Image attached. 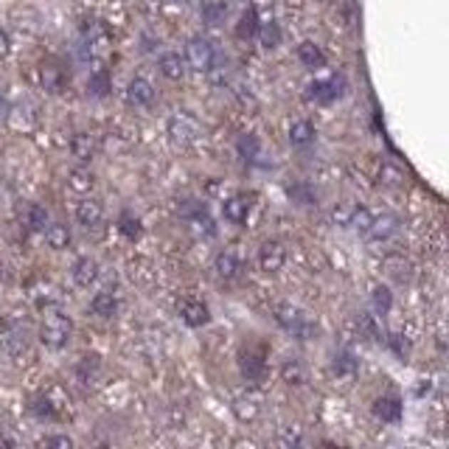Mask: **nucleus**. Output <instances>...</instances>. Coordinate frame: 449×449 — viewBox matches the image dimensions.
I'll use <instances>...</instances> for the list:
<instances>
[{"instance_id":"nucleus-1","label":"nucleus","mask_w":449,"mask_h":449,"mask_svg":"<svg viewBox=\"0 0 449 449\" xmlns=\"http://www.w3.org/2000/svg\"><path fill=\"white\" fill-rule=\"evenodd\" d=\"M269 359V346L267 343H244L242 349H239V371H242V376H244V382H250V385H262L264 379H267V365Z\"/></svg>"},{"instance_id":"nucleus-2","label":"nucleus","mask_w":449,"mask_h":449,"mask_svg":"<svg viewBox=\"0 0 449 449\" xmlns=\"http://www.w3.org/2000/svg\"><path fill=\"white\" fill-rule=\"evenodd\" d=\"M71 334H73V323H71L68 314H62L59 309L45 312L43 323H40V343H43L45 349H51V351L65 349L68 340H71Z\"/></svg>"},{"instance_id":"nucleus-3","label":"nucleus","mask_w":449,"mask_h":449,"mask_svg":"<svg viewBox=\"0 0 449 449\" xmlns=\"http://www.w3.org/2000/svg\"><path fill=\"white\" fill-rule=\"evenodd\" d=\"M275 323H278L287 334H292L295 340H309L314 331H317L312 317L304 312L301 306H292V304H278V306H275Z\"/></svg>"},{"instance_id":"nucleus-4","label":"nucleus","mask_w":449,"mask_h":449,"mask_svg":"<svg viewBox=\"0 0 449 449\" xmlns=\"http://www.w3.org/2000/svg\"><path fill=\"white\" fill-rule=\"evenodd\" d=\"M185 65L197 73H211L217 68V45L208 37H191L185 45Z\"/></svg>"},{"instance_id":"nucleus-5","label":"nucleus","mask_w":449,"mask_h":449,"mask_svg":"<svg viewBox=\"0 0 449 449\" xmlns=\"http://www.w3.org/2000/svg\"><path fill=\"white\" fill-rule=\"evenodd\" d=\"M169 138L180 143V146H185V143H191L197 135H200V124H197V118L191 115V113H185V110H177L172 118H169Z\"/></svg>"},{"instance_id":"nucleus-6","label":"nucleus","mask_w":449,"mask_h":449,"mask_svg":"<svg viewBox=\"0 0 449 449\" xmlns=\"http://www.w3.org/2000/svg\"><path fill=\"white\" fill-rule=\"evenodd\" d=\"M346 90V79L343 76H329V79H320V82H312L306 88V98L309 101H317V104H331L343 96Z\"/></svg>"},{"instance_id":"nucleus-7","label":"nucleus","mask_w":449,"mask_h":449,"mask_svg":"<svg viewBox=\"0 0 449 449\" xmlns=\"http://www.w3.org/2000/svg\"><path fill=\"white\" fill-rule=\"evenodd\" d=\"M253 200L256 194H233L222 202V217L230 224H244L250 220V211H253Z\"/></svg>"},{"instance_id":"nucleus-8","label":"nucleus","mask_w":449,"mask_h":449,"mask_svg":"<svg viewBox=\"0 0 449 449\" xmlns=\"http://www.w3.org/2000/svg\"><path fill=\"white\" fill-rule=\"evenodd\" d=\"M284 264H287V247L278 239H267L259 247V267H262V272L275 275L278 269H284Z\"/></svg>"},{"instance_id":"nucleus-9","label":"nucleus","mask_w":449,"mask_h":449,"mask_svg":"<svg viewBox=\"0 0 449 449\" xmlns=\"http://www.w3.org/2000/svg\"><path fill=\"white\" fill-rule=\"evenodd\" d=\"M182 220L191 224L197 233H205V236H214V233H217V224L211 220L208 208H205L202 202H197V200H188V202L182 205Z\"/></svg>"},{"instance_id":"nucleus-10","label":"nucleus","mask_w":449,"mask_h":449,"mask_svg":"<svg viewBox=\"0 0 449 449\" xmlns=\"http://www.w3.org/2000/svg\"><path fill=\"white\" fill-rule=\"evenodd\" d=\"M180 317H182L185 326H191V329H202V326L211 323V309H208L202 301L188 298V301L180 304Z\"/></svg>"},{"instance_id":"nucleus-11","label":"nucleus","mask_w":449,"mask_h":449,"mask_svg":"<svg viewBox=\"0 0 449 449\" xmlns=\"http://www.w3.org/2000/svg\"><path fill=\"white\" fill-rule=\"evenodd\" d=\"M399 230V220L393 217V214H382V217H373L371 224H368V230L362 233L368 242H388L393 233Z\"/></svg>"},{"instance_id":"nucleus-12","label":"nucleus","mask_w":449,"mask_h":449,"mask_svg":"<svg viewBox=\"0 0 449 449\" xmlns=\"http://www.w3.org/2000/svg\"><path fill=\"white\" fill-rule=\"evenodd\" d=\"M76 222L88 230H96L98 224L104 222V205L93 197H85L79 205H76Z\"/></svg>"},{"instance_id":"nucleus-13","label":"nucleus","mask_w":449,"mask_h":449,"mask_svg":"<svg viewBox=\"0 0 449 449\" xmlns=\"http://www.w3.org/2000/svg\"><path fill=\"white\" fill-rule=\"evenodd\" d=\"M98 152V140L93 133H76L71 138V155L79 160V163H90Z\"/></svg>"},{"instance_id":"nucleus-14","label":"nucleus","mask_w":449,"mask_h":449,"mask_svg":"<svg viewBox=\"0 0 449 449\" xmlns=\"http://www.w3.org/2000/svg\"><path fill=\"white\" fill-rule=\"evenodd\" d=\"M127 101L135 104V107H149V104L155 101V88H152V82L143 79V76H135L133 82L127 85Z\"/></svg>"},{"instance_id":"nucleus-15","label":"nucleus","mask_w":449,"mask_h":449,"mask_svg":"<svg viewBox=\"0 0 449 449\" xmlns=\"http://www.w3.org/2000/svg\"><path fill=\"white\" fill-rule=\"evenodd\" d=\"M71 275H73V284H76V287L88 289L90 284H96V278H98V262L90 259V256H82V259L73 262Z\"/></svg>"},{"instance_id":"nucleus-16","label":"nucleus","mask_w":449,"mask_h":449,"mask_svg":"<svg viewBox=\"0 0 449 449\" xmlns=\"http://www.w3.org/2000/svg\"><path fill=\"white\" fill-rule=\"evenodd\" d=\"M373 416L385 424H396L402 421V399L399 396H382L373 402Z\"/></svg>"},{"instance_id":"nucleus-17","label":"nucleus","mask_w":449,"mask_h":449,"mask_svg":"<svg viewBox=\"0 0 449 449\" xmlns=\"http://www.w3.org/2000/svg\"><path fill=\"white\" fill-rule=\"evenodd\" d=\"M298 59H301V65L306 68V71H320V68H326V53H323V48L312 40H304V43L298 45Z\"/></svg>"},{"instance_id":"nucleus-18","label":"nucleus","mask_w":449,"mask_h":449,"mask_svg":"<svg viewBox=\"0 0 449 449\" xmlns=\"http://www.w3.org/2000/svg\"><path fill=\"white\" fill-rule=\"evenodd\" d=\"M314 138H317V130H314L312 121H306V118L292 121V127H289V143H292L295 149H306V146H312Z\"/></svg>"},{"instance_id":"nucleus-19","label":"nucleus","mask_w":449,"mask_h":449,"mask_svg":"<svg viewBox=\"0 0 449 449\" xmlns=\"http://www.w3.org/2000/svg\"><path fill=\"white\" fill-rule=\"evenodd\" d=\"M158 68H160V73L166 76V79H172V82H180L182 76H185V59L175 53V51H166V53H160V59H158Z\"/></svg>"},{"instance_id":"nucleus-20","label":"nucleus","mask_w":449,"mask_h":449,"mask_svg":"<svg viewBox=\"0 0 449 449\" xmlns=\"http://www.w3.org/2000/svg\"><path fill=\"white\" fill-rule=\"evenodd\" d=\"M90 309H93V314H98V317H115V312H118V295L113 289H101V292L93 295Z\"/></svg>"},{"instance_id":"nucleus-21","label":"nucleus","mask_w":449,"mask_h":449,"mask_svg":"<svg viewBox=\"0 0 449 449\" xmlns=\"http://www.w3.org/2000/svg\"><path fill=\"white\" fill-rule=\"evenodd\" d=\"M259 9L256 6H247L244 11H242V17H239V23H236V37L239 40H253L256 34H259Z\"/></svg>"},{"instance_id":"nucleus-22","label":"nucleus","mask_w":449,"mask_h":449,"mask_svg":"<svg viewBox=\"0 0 449 449\" xmlns=\"http://www.w3.org/2000/svg\"><path fill=\"white\" fill-rule=\"evenodd\" d=\"M227 11H230L227 0H205V3L200 6V17H202L205 26H222Z\"/></svg>"},{"instance_id":"nucleus-23","label":"nucleus","mask_w":449,"mask_h":449,"mask_svg":"<svg viewBox=\"0 0 449 449\" xmlns=\"http://www.w3.org/2000/svg\"><path fill=\"white\" fill-rule=\"evenodd\" d=\"M43 233L51 250H68V247H71V230H68V224L48 222Z\"/></svg>"},{"instance_id":"nucleus-24","label":"nucleus","mask_w":449,"mask_h":449,"mask_svg":"<svg viewBox=\"0 0 449 449\" xmlns=\"http://www.w3.org/2000/svg\"><path fill=\"white\" fill-rule=\"evenodd\" d=\"M236 155L244 160V163H253L259 155H262V140H259V135L253 133H244L236 138Z\"/></svg>"},{"instance_id":"nucleus-25","label":"nucleus","mask_w":449,"mask_h":449,"mask_svg":"<svg viewBox=\"0 0 449 449\" xmlns=\"http://www.w3.org/2000/svg\"><path fill=\"white\" fill-rule=\"evenodd\" d=\"M357 368H359V359L354 357V351L343 349V351H337V354H334V362H331V371H334V376L351 379V376L357 373Z\"/></svg>"},{"instance_id":"nucleus-26","label":"nucleus","mask_w":449,"mask_h":449,"mask_svg":"<svg viewBox=\"0 0 449 449\" xmlns=\"http://www.w3.org/2000/svg\"><path fill=\"white\" fill-rule=\"evenodd\" d=\"M65 82H68V73H65V68H62V65H56V62H48V65H43L45 90H51V93H62Z\"/></svg>"},{"instance_id":"nucleus-27","label":"nucleus","mask_w":449,"mask_h":449,"mask_svg":"<svg viewBox=\"0 0 449 449\" xmlns=\"http://www.w3.org/2000/svg\"><path fill=\"white\" fill-rule=\"evenodd\" d=\"M110 90H113V76H110V71H96V73H90L88 79V96L93 98H107L110 96Z\"/></svg>"},{"instance_id":"nucleus-28","label":"nucleus","mask_w":449,"mask_h":449,"mask_svg":"<svg viewBox=\"0 0 449 449\" xmlns=\"http://www.w3.org/2000/svg\"><path fill=\"white\" fill-rule=\"evenodd\" d=\"M230 407H233L236 418H239V421H244V424L256 421V418H259V413H262V407H259V402H256V399H250V396H236Z\"/></svg>"},{"instance_id":"nucleus-29","label":"nucleus","mask_w":449,"mask_h":449,"mask_svg":"<svg viewBox=\"0 0 449 449\" xmlns=\"http://www.w3.org/2000/svg\"><path fill=\"white\" fill-rule=\"evenodd\" d=\"M287 197L295 205H314L317 202V191H314L312 182H292V185H287Z\"/></svg>"},{"instance_id":"nucleus-30","label":"nucleus","mask_w":449,"mask_h":449,"mask_svg":"<svg viewBox=\"0 0 449 449\" xmlns=\"http://www.w3.org/2000/svg\"><path fill=\"white\" fill-rule=\"evenodd\" d=\"M98 371H101V359L96 357V354L82 357L76 362V368H73V373H76V379H79L82 385H90V382L98 376Z\"/></svg>"},{"instance_id":"nucleus-31","label":"nucleus","mask_w":449,"mask_h":449,"mask_svg":"<svg viewBox=\"0 0 449 449\" xmlns=\"http://www.w3.org/2000/svg\"><path fill=\"white\" fill-rule=\"evenodd\" d=\"M239 269H242V264H239V259H236L233 253H220V256L214 259V272H217L222 281H233V278L239 275Z\"/></svg>"},{"instance_id":"nucleus-32","label":"nucleus","mask_w":449,"mask_h":449,"mask_svg":"<svg viewBox=\"0 0 449 449\" xmlns=\"http://www.w3.org/2000/svg\"><path fill=\"white\" fill-rule=\"evenodd\" d=\"M0 346L6 349V354L20 357L26 351V337L20 329H6V331H0Z\"/></svg>"},{"instance_id":"nucleus-33","label":"nucleus","mask_w":449,"mask_h":449,"mask_svg":"<svg viewBox=\"0 0 449 449\" xmlns=\"http://www.w3.org/2000/svg\"><path fill=\"white\" fill-rule=\"evenodd\" d=\"M281 379L287 382V385H304L306 382V371H304V365H301V359L289 357L284 359V365H281Z\"/></svg>"},{"instance_id":"nucleus-34","label":"nucleus","mask_w":449,"mask_h":449,"mask_svg":"<svg viewBox=\"0 0 449 449\" xmlns=\"http://www.w3.org/2000/svg\"><path fill=\"white\" fill-rule=\"evenodd\" d=\"M118 230L124 233V239L135 242V239H140V233H143V224H140V220H138L135 214L124 211V214L118 217Z\"/></svg>"},{"instance_id":"nucleus-35","label":"nucleus","mask_w":449,"mask_h":449,"mask_svg":"<svg viewBox=\"0 0 449 449\" xmlns=\"http://www.w3.org/2000/svg\"><path fill=\"white\" fill-rule=\"evenodd\" d=\"M256 37H262V45L272 51V48H278L281 45V26L275 23V20H269L264 26H259V34Z\"/></svg>"},{"instance_id":"nucleus-36","label":"nucleus","mask_w":449,"mask_h":449,"mask_svg":"<svg viewBox=\"0 0 449 449\" xmlns=\"http://www.w3.org/2000/svg\"><path fill=\"white\" fill-rule=\"evenodd\" d=\"M45 224H48V211H45L43 205L31 202L26 208V227L29 230H45Z\"/></svg>"},{"instance_id":"nucleus-37","label":"nucleus","mask_w":449,"mask_h":449,"mask_svg":"<svg viewBox=\"0 0 449 449\" xmlns=\"http://www.w3.org/2000/svg\"><path fill=\"white\" fill-rule=\"evenodd\" d=\"M371 301H373V309H376V314H385L391 312V306H393V295H391V289L388 287H373V295H371Z\"/></svg>"},{"instance_id":"nucleus-38","label":"nucleus","mask_w":449,"mask_h":449,"mask_svg":"<svg viewBox=\"0 0 449 449\" xmlns=\"http://www.w3.org/2000/svg\"><path fill=\"white\" fill-rule=\"evenodd\" d=\"M93 185H96V177L90 172H71V177H68V188L79 191V194H88Z\"/></svg>"},{"instance_id":"nucleus-39","label":"nucleus","mask_w":449,"mask_h":449,"mask_svg":"<svg viewBox=\"0 0 449 449\" xmlns=\"http://www.w3.org/2000/svg\"><path fill=\"white\" fill-rule=\"evenodd\" d=\"M29 410H31V416H37L40 421H51V418H56L53 404H51V399H45V396H37L34 402L29 404Z\"/></svg>"},{"instance_id":"nucleus-40","label":"nucleus","mask_w":449,"mask_h":449,"mask_svg":"<svg viewBox=\"0 0 449 449\" xmlns=\"http://www.w3.org/2000/svg\"><path fill=\"white\" fill-rule=\"evenodd\" d=\"M402 180H404V175L396 169V166H391V163H385V166L379 169V185H385V188H399Z\"/></svg>"},{"instance_id":"nucleus-41","label":"nucleus","mask_w":449,"mask_h":449,"mask_svg":"<svg viewBox=\"0 0 449 449\" xmlns=\"http://www.w3.org/2000/svg\"><path fill=\"white\" fill-rule=\"evenodd\" d=\"M371 220H373V214H371L368 208H357V205H354V214H351V224H349V227H357L359 233H365Z\"/></svg>"},{"instance_id":"nucleus-42","label":"nucleus","mask_w":449,"mask_h":449,"mask_svg":"<svg viewBox=\"0 0 449 449\" xmlns=\"http://www.w3.org/2000/svg\"><path fill=\"white\" fill-rule=\"evenodd\" d=\"M351 214H354V205H337L331 211V220L340 224V227H349L351 224Z\"/></svg>"},{"instance_id":"nucleus-43","label":"nucleus","mask_w":449,"mask_h":449,"mask_svg":"<svg viewBox=\"0 0 449 449\" xmlns=\"http://www.w3.org/2000/svg\"><path fill=\"white\" fill-rule=\"evenodd\" d=\"M40 444H43V447H62V449L73 447V441H71L68 435H45Z\"/></svg>"},{"instance_id":"nucleus-44","label":"nucleus","mask_w":449,"mask_h":449,"mask_svg":"<svg viewBox=\"0 0 449 449\" xmlns=\"http://www.w3.org/2000/svg\"><path fill=\"white\" fill-rule=\"evenodd\" d=\"M278 444H281V447H298V444H301V433H298V430H295V433H284V435L278 438Z\"/></svg>"},{"instance_id":"nucleus-45","label":"nucleus","mask_w":449,"mask_h":449,"mask_svg":"<svg viewBox=\"0 0 449 449\" xmlns=\"http://www.w3.org/2000/svg\"><path fill=\"white\" fill-rule=\"evenodd\" d=\"M388 343H391V349H393V351H396V354L404 359V354H407V346H402L399 334H391V337H388Z\"/></svg>"},{"instance_id":"nucleus-46","label":"nucleus","mask_w":449,"mask_h":449,"mask_svg":"<svg viewBox=\"0 0 449 449\" xmlns=\"http://www.w3.org/2000/svg\"><path fill=\"white\" fill-rule=\"evenodd\" d=\"M9 51H11V40H9L6 29H0V56H6Z\"/></svg>"}]
</instances>
